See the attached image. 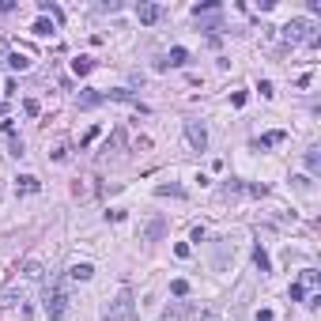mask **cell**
Segmentation results:
<instances>
[{
    "instance_id": "obj_1",
    "label": "cell",
    "mask_w": 321,
    "mask_h": 321,
    "mask_svg": "<svg viewBox=\"0 0 321 321\" xmlns=\"http://www.w3.org/2000/svg\"><path fill=\"white\" fill-rule=\"evenodd\" d=\"M42 280V264L38 261H27L23 268H19V280H15L12 287H4L0 291V306H19V302H27L30 287Z\"/></svg>"
},
{
    "instance_id": "obj_2",
    "label": "cell",
    "mask_w": 321,
    "mask_h": 321,
    "mask_svg": "<svg viewBox=\"0 0 321 321\" xmlns=\"http://www.w3.org/2000/svg\"><path fill=\"white\" fill-rule=\"evenodd\" d=\"M68 287H64V280H53L49 287H45V318L49 321H60L68 314Z\"/></svg>"
},
{
    "instance_id": "obj_3",
    "label": "cell",
    "mask_w": 321,
    "mask_h": 321,
    "mask_svg": "<svg viewBox=\"0 0 321 321\" xmlns=\"http://www.w3.org/2000/svg\"><path fill=\"white\" fill-rule=\"evenodd\" d=\"M283 38H287V42H306V45H318L321 42L318 27H314L310 19H291V23L283 27Z\"/></svg>"
},
{
    "instance_id": "obj_4",
    "label": "cell",
    "mask_w": 321,
    "mask_h": 321,
    "mask_svg": "<svg viewBox=\"0 0 321 321\" xmlns=\"http://www.w3.org/2000/svg\"><path fill=\"white\" fill-rule=\"evenodd\" d=\"M129 314H132V291H129V287H121L117 299L106 306V321H129Z\"/></svg>"
},
{
    "instance_id": "obj_5",
    "label": "cell",
    "mask_w": 321,
    "mask_h": 321,
    "mask_svg": "<svg viewBox=\"0 0 321 321\" xmlns=\"http://www.w3.org/2000/svg\"><path fill=\"white\" fill-rule=\"evenodd\" d=\"M185 136H189V144L197 147V151H204V147H208V132H204V125H197V121H185Z\"/></svg>"
},
{
    "instance_id": "obj_6",
    "label": "cell",
    "mask_w": 321,
    "mask_h": 321,
    "mask_svg": "<svg viewBox=\"0 0 321 321\" xmlns=\"http://www.w3.org/2000/svg\"><path fill=\"white\" fill-rule=\"evenodd\" d=\"M136 19H140V23H159L162 8L159 4H136Z\"/></svg>"
},
{
    "instance_id": "obj_7",
    "label": "cell",
    "mask_w": 321,
    "mask_h": 321,
    "mask_svg": "<svg viewBox=\"0 0 321 321\" xmlns=\"http://www.w3.org/2000/svg\"><path fill=\"white\" fill-rule=\"evenodd\" d=\"M162 64H174V68H181V64H189V49H185V45H174V49H170V57L162 60Z\"/></svg>"
},
{
    "instance_id": "obj_8",
    "label": "cell",
    "mask_w": 321,
    "mask_h": 321,
    "mask_svg": "<svg viewBox=\"0 0 321 321\" xmlns=\"http://www.w3.org/2000/svg\"><path fill=\"white\" fill-rule=\"evenodd\" d=\"M91 276H95V264H87V261H80V264L68 268V280H91Z\"/></svg>"
},
{
    "instance_id": "obj_9",
    "label": "cell",
    "mask_w": 321,
    "mask_h": 321,
    "mask_svg": "<svg viewBox=\"0 0 321 321\" xmlns=\"http://www.w3.org/2000/svg\"><path fill=\"white\" fill-rule=\"evenodd\" d=\"M15 189L19 193H38V178L34 174H19L15 178Z\"/></svg>"
},
{
    "instance_id": "obj_10",
    "label": "cell",
    "mask_w": 321,
    "mask_h": 321,
    "mask_svg": "<svg viewBox=\"0 0 321 321\" xmlns=\"http://www.w3.org/2000/svg\"><path fill=\"white\" fill-rule=\"evenodd\" d=\"M283 140H287V132H264L253 147H272V144H283Z\"/></svg>"
},
{
    "instance_id": "obj_11",
    "label": "cell",
    "mask_w": 321,
    "mask_h": 321,
    "mask_svg": "<svg viewBox=\"0 0 321 321\" xmlns=\"http://www.w3.org/2000/svg\"><path fill=\"white\" fill-rule=\"evenodd\" d=\"M162 227H166L162 219H151V223H147V231H144V242H155V238L162 234Z\"/></svg>"
},
{
    "instance_id": "obj_12",
    "label": "cell",
    "mask_w": 321,
    "mask_h": 321,
    "mask_svg": "<svg viewBox=\"0 0 321 321\" xmlns=\"http://www.w3.org/2000/svg\"><path fill=\"white\" fill-rule=\"evenodd\" d=\"M8 64H12L15 72H27V68H30V57H27V53H12V57H8Z\"/></svg>"
},
{
    "instance_id": "obj_13",
    "label": "cell",
    "mask_w": 321,
    "mask_h": 321,
    "mask_svg": "<svg viewBox=\"0 0 321 321\" xmlns=\"http://www.w3.org/2000/svg\"><path fill=\"white\" fill-rule=\"evenodd\" d=\"M91 68H95V60H91V57H76V60H72V72H76V76H87Z\"/></svg>"
},
{
    "instance_id": "obj_14",
    "label": "cell",
    "mask_w": 321,
    "mask_h": 321,
    "mask_svg": "<svg viewBox=\"0 0 321 321\" xmlns=\"http://www.w3.org/2000/svg\"><path fill=\"white\" fill-rule=\"evenodd\" d=\"M76 102H80V106H99V102H102V95H99V91H80Z\"/></svg>"
},
{
    "instance_id": "obj_15",
    "label": "cell",
    "mask_w": 321,
    "mask_h": 321,
    "mask_svg": "<svg viewBox=\"0 0 321 321\" xmlns=\"http://www.w3.org/2000/svg\"><path fill=\"white\" fill-rule=\"evenodd\" d=\"M253 261H257V268H261V272H272V261H268V253H264L261 246L253 249Z\"/></svg>"
},
{
    "instance_id": "obj_16",
    "label": "cell",
    "mask_w": 321,
    "mask_h": 321,
    "mask_svg": "<svg viewBox=\"0 0 321 321\" xmlns=\"http://www.w3.org/2000/svg\"><path fill=\"white\" fill-rule=\"evenodd\" d=\"M121 144H125V132L117 129V132H114V136H110V140H106V147H102V155H110V151H117V147H121Z\"/></svg>"
},
{
    "instance_id": "obj_17",
    "label": "cell",
    "mask_w": 321,
    "mask_h": 321,
    "mask_svg": "<svg viewBox=\"0 0 321 321\" xmlns=\"http://www.w3.org/2000/svg\"><path fill=\"white\" fill-rule=\"evenodd\" d=\"M306 166H310V174H318V170H321V155H318V147H310V151H306Z\"/></svg>"
},
{
    "instance_id": "obj_18",
    "label": "cell",
    "mask_w": 321,
    "mask_h": 321,
    "mask_svg": "<svg viewBox=\"0 0 321 321\" xmlns=\"http://www.w3.org/2000/svg\"><path fill=\"white\" fill-rule=\"evenodd\" d=\"M30 30H34L38 38H45V34H53V23H49V19H45V15H42V19H38V23H34V27H30Z\"/></svg>"
},
{
    "instance_id": "obj_19",
    "label": "cell",
    "mask_w": 321,
    "mask_h": 321,
    "mask_svg": "<svg viewBox=\"0 0 321 321\" xmlns=\"http://www.w3.org/2000/svg\"><path fill=\"white\" fill-rule=\"evenodd\" d=\"M170 291H174L178 299H185V295H189V280H174V283H170Z\"/></svg>"
},
{
    "instance_id": "obj_20",
    "label": "cell",
    "mask_w": 321,
    "mask_h": 321,
    "mask_svg": "<svg viewBox=\"0 0 321 321\" xmlns=\"http://www.w3.org/2000/svg\"><path fill=\"white\" fill-rule=\"evenodd\" d=\"M155 193H159V197H181V185H159Z\"/></svg>"
},
{
    "instance_id": "obj_21",
    "label": "cell",
    "mask_w": 321,
    "mask_h": 321,
    "mask_svg": "<svg viewBox=\"0 0 321 321\" xmlns=\"http://www.w3.org/2000/svg\"><path fill=\"white\" fill-rule=\"evenodd\" d=\"M306 299V287L302 283H291V302H302Z\"/></svg>"
},
{
    "instance_id": "obj_22",
    "label": "cell",
    "mask_w": 321,
    "mask_h": 321,
    "mask_svg": "<svg viewBox=\"0 0 321 321\" xmlns=\"http://www.w3.org/2000/svg\"><path fill=\"white\" fill-rule=\"evenodd\" d=\"M23 110H27L30 117H38V114H42V106H38V99H27V102H23Z\"/></svg>"
},
{
    "instance_id": "obj_23",
    "label": "cell",
    "mask_w": 321,
    "mask_h": 321,
    "mask_svg": "<svg viewBox=\"0 0 321 321\" xmlns=\"http://www.w3.org/2000/svg\"><path fill=\"white\" fill-rule=\"evenodd\" d=\"M238 193H242V185H238V181H227V185H223V197H238Z\"/></svg>"
},
{
    "instance_id": "obj_24",
    "label": "cell",
    "mask_w": 321,
    "mask_h": 321,
    "mask_svg": "<svg viewBox=\"0 0 321 321\" xmlns=\"http://www.w3.org/2000/svg\"><path fill=\"white\" fill-rule=\"evenodd\" d=\"M12 155H15V159H19V155H27V151H23V140H19V136H12Z\"/></svg>"
},
{
    "instance_id": "obj_25",
    "label": "cell",
    "mask_w": 321,
    "mask_h": 321,
    "mask_svg": "<svg viewBox=\"0 0 321 321\" xmlns=\"http://www.w3.org/2000/svg\"><path fill=\"white\" fill-rule=\"evenodd\" d=\"M302 287H318V272H302Z\"/></svg>"
},
{
    "instance_id": "obj_26",
    "label": "cell",
    "mask_w": 321,
    "mask_h": 321,
    "mask_svg": "<svg viewBox=\"0 0 321 321\" xmlns=\"http://www.w3.org/2000/svg\"><path fill=\"white\" fill-rule=\"evenodd\" d=\"M264 95V99H272V95H276V87H272V83H268V80H261V87H257Z\"/></svg>"
},
{
    "instance_id": "obj_27",
    "label": "cell",
    "mask_w": 321,
    "mask_h": 321,
    "mask_svg": "<svg viewBox=\"0 0 321 321\" xmlns=\"http://www.w3.org/2000/svg\"><path fill=\"white\" fill-rule=\"evenodd\" d=\"M95 136H99V125H95V129H87V136H83V140H80V147H87V144H95Z\"/></svg>"
},
{
    "instance_id": "obj_28",
    "label": "cell",
    "mask_w": 321,
    "mask_h": 321,
    "mask_svg": "<svg viewBox=\"0 0 321 321\" xmlns=\"http://www.w3.org/2000/svg\"><path fill=\"white\" fill-rule=\"evenodd\" d=\"M193 321H223L219 314H201V318H193Z\"/></svg>"
}]
</instances>
